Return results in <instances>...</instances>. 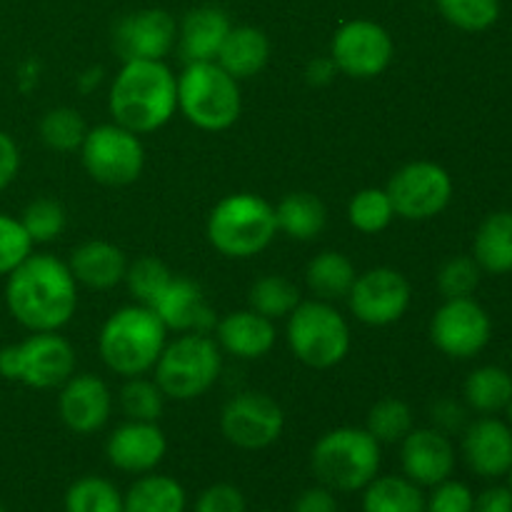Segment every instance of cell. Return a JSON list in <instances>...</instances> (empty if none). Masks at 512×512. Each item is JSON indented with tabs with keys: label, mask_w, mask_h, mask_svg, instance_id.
I'll return each instance as SVG.
<instances>
[{
	"label": "cell",
	"mask_w": 512,
	"mask_h": 512,
	"mask_svg": "<svg viewBox=\"0 0 512 512\" xmlns=\"http://www.w3.org/2000/svg\"><path fill=\"white\" fill-rule=\"evenodd\" d=\"M20 148L5 130H0V193L18 178Z\"/></svg>",
	"instance_id": "47"
},
{
	"label": "cell",
	"mask_w": 512,
	"mask_h": 512,
	"mask_svg": "<svg viewBox=\"0 0 512 512\" xmlns=\"http://www.w3.org/2000/svg\"><path fill=\"white\" fill-rule=\"evenodd\" d=\"M395 218L410 223H425L443 213L453 200V178L448 170L433 160H413L390 175L385 185Z\"/></svg>",
	"instance_id": "11"
},
{
	"label": "cell",
	"mask_w": 512,
	"mask_h": 512,
	"mask_svg": "<svg viewBox=\"0 0 512 512\" xmlns=\"http://www.w3.org/2000/svg\"><path fill=\"white\" fill-rule=\"evenodd\" d=\"M493 335V323L475 298H450L430 320V340L453 360H470L483 353Z\"/></svg>",
	"instance_id": "15"
},
{
	"label": "cell",
	"mask_w": 512,
	"mask_h": 512,
	"mask_svg": "<svg viewBox=\"0 0 512 512\" xmlns=\"http://www.w3.org/2000/svg\"><path fill=\"white\" fill-rule=\"evenodd\" d=\"M383 445L365 428H333L310 450L315 480L333 493H358L380 475Z\"/></svg>",
	"instance_id": "4"
},
{
	"label": "cell",
	"mask_w": 512,
	"mask_h": 512,
	"mask_svg": "<svg viewBox=\"0 0 512 512\" xmlns=\"http://www.w3.org/2000/svg\"><path fill=\"white\" fill-rule=\"evenodd\" d=\"M355 278H358V270L353 260L340 250H323L305 268V285L313 298L325 300V303L348 298Z\"/></svg>",
	"instance_id": "28"
},
{
	"label": "cell",
	"mask_w": 512,
	"mask_h": 512,
	"mask_svg": "<svg viewBox=\"0 0 512 512\" xmlns=\"http://www.w3.org/2000/svg\"><path fill=\"white\" fill-rule=\"evenodd\" d=\"M395 208L385 188H363L350 198L348 223L363 235H378L390 228Z\"/></svg>",
	"instance_id": "34"
},
{
	"label": "cell",
	"mask_w": 512,
	"mask_h": 512,
	"mask_svg": "<svg viewBox=\"0 0 512 512\" xmlns=\"http://www.w3.org/2000/svg\"><path fill=\"white\" fill-rule=\"evenodd\" d=\"M465 465L478 478L498 480L510 473L512 465V428L495 415H483L463 430Z\"/></svg>",
	"instance_id": "21"
},
{
	"label": "cell",
	"mask_w": 512,
	"mask_h": 512,
	"mask_svg": "<svg viewBox=\"0 0 512 512\" xmlns=\"http://www.w3.org/2000/svg\"><path fill=\"white\" fill-rule=\"evenodd\" d=\"M165 395L155 378L148 375H138V378H128L120 388L118 403L120 410L128 420H140V423H158L160 415L165 410Z\"/></svg>",
	"instance_id": "37"
},
{
	"label": "cell",
	"mask_w": 512,
	"mask_h": 512,
	"mask_svg": "<svg viewBox=\"0 0 512 512\" xmlns=\"http://www.w3.org/2000/svg\"><path fill=\"white\" fill-rule=\"evenodd\" d=\"M503 413H505V418H508V425H510V428H512V400H510L508 405H505V410H503Z\"/></svg>",
	"instance_id": "51"
},
{
	"label": "cell",
	"mask_w": 512,
	"mask_h": 512,
	"mask_svg": "<svg viewBox=\"0 0 512 512\" xmlns=\"http://www.w3.org/2000/svg\"><path fill=\"white\" fill-rule=\"evenodd\" d=\"M363 512H425V493L405 475H378L363 490Z\"/></svg>",
	"instance_id": "30"
},
{
	"label": "cell",
	"mask_w": 512,
	"mask_h": 512,
	"mask_svg": "<svg viewBox=\"0 0 512 512\" xmlns=\"http://www.w3.org/2000/svg\"><path fill=\"white\" fill-rule=\"evenodd\" d=\"M195 512H248L243 490L230 483H215L195 500Z\"/></svg>",
	"instance_id": "44"
},
{
	"label": "cell",
	"mask_w": 512,
	"mask_h": 512,
	"mask_svg": "<svg viewBox=\"0 0 512 512\" xmlns=\"http://www.w3.org/2000/svg\"><path fill=\"white\" fill-rule=\"evenodd\" d=\"M205 235H208V243L225 258H255L268 250L278 235L275 205L255 193L225 195L210 210Z\"/></svg>",
	"instance_id": "5"
},
{
	"label": "cell",
	"mask_w": 512,
	"mask_h": 512,
	"mask_svg": "<svg viewBox=\"0 0 512 512\" xmlns=\"http://www.w3.org/2000/svg\"><path fill=\"white\" fill-rule=\"evenodd\" d=\"M75 283L88 290H113L128 273V258L108 240H85L65 260Z\"/></svg>",
	"instance_id": "24"
},
{
	"label": "cell",
	"mask_w": 512,
	"mask_h": 512,
	"mask_svg": "<svg viewBox=\"0 0 512 512\" xmlns=\"http://www.w3.org/2000/svg\"><path fill=\"white\" fill-rule=\"evenodd\" d=\"M290 512H340V505L333 490L318 483L313 488L303 490L293 500V510Z\"/></svg>",
	"instance_id": "46"
},
{
	"label": "cell",
	"mask_w": 512,
	"mask_h": 512,
	"mask_svg": "<svg viewBox=\"0 0 512 512\" xmlns=\"http://www.w3.org/2000/svg\"><path fill=\"white\" fill-rule=\"evenodd\" d=\"M25 233L30 235L33 245H45L58 240L68 228V213L63 205L53 198H35L20 213Z\"/></svg>",
	"instance_id": "38"
},
{
	"label": "cell",
	"mask_w": 512,
	"mask_h": 512,
	"mask_svg": "<svg viewBox=\"0 0 512 512\" xmlns=\"http://www.w3.org/2000/svg\"><path fill=\"white\" fill-rule=\"evenodd\" d=\"M173 270L163 263L155 255H143V258L128 263V273H125L123 283L128 285L130 295H133L135 303L150 305L160 293H163L165 285L173 280Z\"/></svg>",
	"instance_id": "40"
},
{
	"label": "cell",
	"mask_w": 512,
	"mask_h": 512,
	"mask_svg": "<svg viewBox=\"0 0 512 512\" xmlns=\"http://www.w3.org/2000/svg\"><path fill=\"white\" fill-rule=\"evenodd\" d=\"M275 223H278V233H283L285 238L310 243L320 238L328 225V208L315 193L295 190L275 205Z\"/></svg>",
	"instance_id": "26"
},
{
	"label": "cell",
	"mask_w": 512,
	"mask_h": 512,
	"mask_svg": "<svg viewBox=\"0 0 512 512\" xmlns=\"http://www.w3.org/2000/svg\"><path fill=\"white\" fill-rule=\"evenodd\" d=\"M160 323L175 333H210L213 335L218 315L210 308L203 288L185 275H173L163 293L148 305Z\"/></svg>",
	"instance_id": "20"
},
{
	"label": "cell",
	"mask_w": 512,
	"mask_h": 512,
	"mask_svg": "<svg viewBox=\"0 0 512 512\" xmlns=\"http://www.w3.org/2000/svg\"><path fill=\"white\" fill-rule=\"evenodd\" d=\"M473 505V490L453 478L433 485L430 495H425V512H473Z\"/></svg>",
	"instance_id": "43"
},
{
	"label": "cell",
	"mask_w": 512,
	"mask_h": 512,
	"mask_svg": "<svg viewBox=\"0 0 512 512\" xmlns=\"http://www.w3.org/2000/svg\"><path fill=\"white\" fill-rule=\"evenodd\" d=\"M473 258L483 273H512V210L490 213L473 240Z\"/></svg>",
	"instance_id": "27"
},
{
	"label": "cell",
	"mask_w": 512,
	"mask_h": 512,
	"mask_svg": "<svg viewBox=\"0 0 512 512\" xmlns=\"http://www.w3.org/2000/svg\"><path fill=\"white\" fill-rule=\"evenodd\" d=\"M455 463L458 455L453 440L435 428H413L400 443L403 475L420 488H433L453 478Z\"/></svg>",
	"instance_id": "18"
},
{
	"label": "cell",
	"mask_w": 512,
	"mask_h": 512,
	"mask_svg": "<svg viewBox=\"0 0 512 512\" xmlns=\"http://www.w3.org/2000/svg\"><path fill=\"white\" fill-rule=\"evenodd\" d=\"M168 453V440L158 423L125 420L105 440V458L115 470L128 475L153 473Z\"/></svg>",
	"instance_id": "19"
},
{
	"label": "cell",
	"mask_w": 512,
	"mask_h": 512,
	"mask_svg": "<svg viewBox=\"0 0 512 512\" xmlns=\"http://www.w3.org/2000/svg\"><path fill=\"white\" fill-rule=\"evenodd\" d=\"M38 133L45 148L55 150V153H75L83 145L88 125H85L83 115L78 110L68 108V105H58V108H50L40 118Z\"/></svg>",
	"instance_id": "33"
},
{
	"label": "cell",
	"mask_w": 512,
	"mask_h": 512,
	"mask_svg": "<svg viewBox=\"0 0 512 512\" xmlns=\"http://www.w3.org/2000/svg\"><path fill=\"white\" fill-rule=\"evenodd\" d=\"M435 5L453 28L465 33H483L500 18V0H435Z\"/></svg>",
	"instance_id": "39"
},
{
	"label": "cell",
	"mask_w": 512,
	"mask_h": 512,
	"mask_svg": "<svg viewBox=\"0 0 512 512\" xmlns=\"http://www.w3.org/2000/svg\"><path fill=\"white\" fill-rule=\"evenodd\" d=\"M100 80H103V70L88 68L83 75H78V88L83 90V93H90L93 88H98Z\"/></svg>",
	"instance_id": "50"
},
{
	"label": "cell",
	"mask_w": 512,
	"mask_h": 512,
	"mask_svg": "<svg viewBox=\"0 0 512 512\" xmlns=\"http://www.w3.org/2000/svg\"><path fill=\"white\" fill-rule=\"evenodd\" d=\"M230 28L233 23L228 13L218 5H198L188 10L178 23V50L185 63H208L218 58Z\"/></svg>",
	"instance_id": "23"
},
{
	"label": "cell",
	"mask_w": 512,
	"mask_h": 512,
	"mask_svg": "<svg viewBox=\"0 0 512 512\" xmlns=\"http://www.w3.org/2000/svg\"><path fill=\"white\" fill-rule=\"evenodd\" d=\"M335 75H338V65L333 63L330 55H320L305 65V83L313 85V88H325V85L333 83Z\"/></svg>",
	"instance_id": "49"
},
{
	"label": "cell",
	"mask_w": 512,
	"mask_h": 512,
	"mask_svg": "<svg viewBox=\"0 0 512 512\" xmlns=\"http://www.w3.org/2000/svg\"><path fill=\"white\" fill-rule=\"evenodd\" d=\"M178 45V23L163 8L123 15L113 28V50L120 60H165Z\"/></svg>",
	"instance_id": "16"
},
{
	"label": "cell",
	"mask_w": 512,
	"mask_h": 512,
	"mask_svg": "<svg viewBox=\"0 0 512 512\" xmlns=\"http://www.w3.org/2000/svg\"><path fill=\"white\" fill-rule=\"evenodd\" d=\"M215 343L220 350L238 360H260L270 355L278 340L273 320L255 310H233V313L218 318L213 330Z\"/></svg>",
	"instance_id": "22"
},
{
	"label": "cell",
	"mask_w": 512,
	"mask_h": 512,
	"mask_svg": "<svg viewBox=\"0 0 512 512\" xmlns=\"http://www.w3.org/2000/svg\"><path fill=\"white\" fill-rule=\"evenodd\" d=\"M0 512H10L8 508H5V503H3V500H0Z\"/></svg>",
	"instance_id": "52"
},
{
	"label": "cell",
	"mask_w": 512,
	"mask_h": 512,
	"mask_svg": "<svg viewBox=\"0 0 512 512\" xmlns=\"http://www.w3.org/2000/svg\"><path fill=\"white\" fill-rule=\"evenodd\" d=\"M303 295H300V288L293 283L290 278L285 275H263V278L255 280L250 285V295H248V303L250 310L255 313L265 315L268 320H283L293 313L295 308L300 305Z\"/></svg>",
	"instance_id": "32"
},
{
	"label": "cell",
	"mask_w": 512,
	"mask_h": 512,
	"mask_svg": "<svg viewBox=\"0 0 512 512\" xmlns=\"http://www.w3.org/2000/svg\"><path fill=\"white\" fill-rule=\"evenodd\" d=\"M33 248V240L25 233L20 218L0 213V275L13 273L33 253Z\"/></svg>",
	"instance_id": "42"
},
{
	"label": "cell",
	"mask_w": 512,
	"mask_h": 512,
	"mask_svg": "<svg viewBox=\"0 0 512 512\" xmlns=\"http://www.w3.org/2000/svg\"><path fill=\"white\" fill-rule=\"evenodd\" d=\"M83 168L95 183L108 188H123L135 183L145 168V148L140 135L118 123H103L88 128L80 145Z\"/></svg>",
	"instance_id": "10"
},
{
	"label": "cell",
	"mask_w": 512,
	"mask_h": 512,
	"mask_svg": "<svg viewBox=\"0 0 512 512\" xmlns=\"http://www.w3.org/2000/svg\"><path fill=\"white\" fill-rule=\"evenodd\" d=\"M345 300L358 323L370 328H388L405 318L413 303V288L400 270L380 265L358 273Z\"/></svg>",
	"instance_id": "14"
},
{
	"label": "cell",
	"mask_w": 512,
	"mask_h": 512,
	"mask_svg": "<svg viewBox=\"0 0 512 512\" xmlns=\"http://www.w3.org/2000/svg\"><path fill=\"white\" fill-rule=\"evenodd\" d=\"M285 430V413L275 398L260 390H243L233 395L220 410V433L238 450H265L280 440Z\"/></svg>",
	"instance_id": "12"
},
{
	"label": "cell",
	"mask_w": 512,
	"mask_h": 512,
	"mask_svg": "<svg viewBox=\"0 0 512 512\" xmlns=\"http://www.w3.org/2000/svg\"><path fill=\"white\" fill-rule=\"evenodd\" d=\"M65 512H123V493L108 478L85 475L65 493Z\"/></svg>",
	"instance_id": "35"
},
{
	"label": "cell",
	"mask_w": 512,
	"mask_h": 512,
	"mask_svg": "<svg viewBox=\"0 0 512 512\" xmlns=\"http://www.w3.org/2000/svg\"><path fill=\"white\" fill-rule=\"evenodd\" d=\"M223 373V350L210 333H180L165 343L153 368L155 383L175 403L198 400L218 383Z\"/></svg>",
	"instance_id": "7"
},
{
	"label": "cell",
	"mask_w": 512,
	"mask_h": 512,
	"mask_svg": "<svg viewBox=\"0 0 512 512\" xmlns=\"http://www.w3.org/2000/svg\"><path fill=\"white\" fill-rule=\"evenodd\" d=\"M108 110L135 135L155 133L178 113V75L165 60H125L110 83Z\"/></svg>",
	"instance_id": "2"
},
{
	"label": "cell",
	"mask_w": 512,
	"mask_h": 512,
	"mask_svg": "<svg viewBox=\"0 0 512 512\" xmlns=\"http://www.w3.org/2000/svg\"><path fill=\"white\" fill-rule=\"evenodd\" d=\"M58 415L75 435L103 430L113 415V393L108 383L93 373H73L58 388Z\"/></svg>",
	"instance_id": "17"
},
{
	"label": "cell",
	"mask_w": 512,
	"mask_h": 512,
	"mask_svg": "<svg viewBox=\"0 0 512 512\" xmlns=\"http://www.w3.org/2000/svg\"><path fill=\"white\" fill-rule=\"evenodd\" d=\"M463 398L470 410L480 415L503 413L512 400V373L498 365L475 368L463 383Z\"/></svg>",
	"instance_id": "31"
},
{
	"label": "cell",
	"mask_w": 512,
	"mask_h": 512,
	"mask_svg": "<svg viewBox=\"0 0 512 512\" xmlns=\"http://www.w3.org/2000/svg\"><path fill=\"white\" fill-rule=\"evenodd\" d=\"M330 58L338 65V73L353 80H373L393 63V35L375 20H348L330 40Z\"/></svg>",
	"instance_id": "13"
},
{
	"label": "cell",
	"mask_w": 512,
	"mask_h": 512,
	"mask_svg": "<svg viewBox=\"0 0 512 512\" xmlns=\"http://www.w3.org/2000/svg\"><path fill=\"white\" fill-rule=\"evenodd\" d=\"M75 350L68 338L53 333H30L20 343L0 348V378L35 390H55L75 373Z\"/></svg>",
	"instance_id": "9"
},
{
	"label": "cell",
	"mask_w": 512,
	"mask_h": 512,
	"mask_svg": "<svg viewBox=\"0 0 512 512\" xmlns=\"http://www.w3.org/2000/svg\"><path fill=\"white\" fill-rule=\"evenodd\" d=\"M168 343V328L148 305H125L108 315L98 335L100 360L123 380L153 373Z\"/></svg>",
	"instance_id": "3"
},
{
	"label": "cell",
	"mask_w": 512,
	"mask_h": 512,
	"mask_svg": "<svg viewBox=\"0 0 512 512\" xmlns=\"http://www.w3.org/2000/svg\"><path fill=\"white\" fill-rule=\"evenodd\" d=\"M473 512H512V490L505 485H493L475 495Z\"/></svg>",
	"instance_id": "48"
},
{
	"label": "cell",
	"mask_w": 512,
	"mask_h": 512,
	"mask_svg": "<svg viewBox=\"0 0 512 512\" xmlns=\"http://www.w3.org/2000/svg\"><path fill=\"white\" fill-rule=\"evenodd\" d=\"M188 493L175 478L145 473L123 495V512H185Z\"/></svg>",
	"instance_id": "29"
},
{
	"label": "cell",
	"mask_w": 512,
	"mask_h": 512,
	"mask_svg": "<svg viewBox=\"0 0 512 512\" xmlns=\"http://www.w3.org/2000/svg\"><path fill=\"white\" fill-rule=\"evenodd\" d=\"M415 428L413 410L400 398H383L368 410L365 430L378 440L380 445L403 443L405 435Z\"/></svg>",
	"instance_id": "36"
},
{
	"label": "cell",
	"mask_w": 512,
	"mask_h": 512,
	"mask_svg": "<svg viewBox=\"0 0 512 512\" xmlns=\"http://www.w3.org/2000/svg\"><path fill=\"white\" fill-rule=\"evenodd\" d=\"M270 60V40L255 25H233L215 63L235 80H250L265 70Z\"/></svg>",
	"instance_id": "25"
},
{
	"label": "cell",
	"mask_w": 512,
	"mask_h": 512,
	"mask_svg": "<svg viewBox=\"0 0 512 512\" xmlns=\"http://www.w3.org/2000/svg\"><path fill=\"white\" fill-rule=\"evenodd\" d=\"M430 418H433V428L440 430V433H463L465 425H468V410H465L458 400L440 398L435 400L433 408H430Z\"/></svg>",
	"instance_id": "45"
},
{
	"label": "cell",
	"mask_w": 512,
	"mask_h": 512,
	"mask_svg": "<svg viewBox=\"0 0 512 512\" xmlns=\"http://www.w3.org/2000/svg\"><path fill=\"white\" fill-rule=\"evenodd\" d=\"M5 305L30 333L63 330L78 310V283L68 263L50 253H30L5 275Z\"/></svg>",
	"instance_id": "1"
},
{
	"label": "cell",
	"mask_w": 512,
	"mask_h": 512,
	"mask_svg": "<svg viewBox=\"0 0 512 512\" xmlns=\"http://www.w3.org/2000/svg\"><path fill=\"white\" fill-rule=\"evenodd\" d=\"M178 110L190 125L205 133H223L243 113L240 80L225 73L215 60L185 63L178 75Z\"/></svg>",
	"instance_id": "6"
},
{
	"label": "cell",
	"mask_w": 512,
	"mask_h": 512,
	"mask_svg": "<svg viewBox=\"0 0 512 512\" xmlns=\"http://www.w3.org/2000/svg\"><path fill=\"white\" fill-rule=\"evenodd\" d=\"M508 475H510V490H512V465H510V473Z\"/></svg>",
	"instance_id": "53"
},
{
	"label": "cell",
	"mask_w": 512,
	"mask_h": 512,
	"mask_svg": "<svg viewBox=\"0 0 512 512\" xmlns=\"http://www.w3.org/2000/svg\"><path fill=\"white\" fill-rule=\"evenodd\" d=\"M285 320V340L298 363L313 370H330L348 358L353 335L348 320L333 303L300 300Z\"/></svg>",
	"instance_id": "8"
},
{
	"label": "cell",
	"mask_w": 512,
	"mask_h": 512,
	"mask_svg": "<svg viewBox=\"0 0 512 512\" xmlns=\"http://www.w3.org/2000/svg\"><path fill=\"white\" fill-rule=\"evenodd\" d=\"M263 512H275V510H263Z\"/></svg>",
	"instance_id": "54"
},
{
	"label": "cell",
	"mask_w": 512,
	"mask_h": 512,
	"mask_svg": "<svg viewBox=\"0 0 512 512\" xmlns=\"http://www.w3.org/2000/svg\"><path fill=\"white\" fill-rule=\"evenodd\" d=\"M480 278H483V270L475 263L473 255H455L445 260L443 268L438 270V290L445 300L473 298Z\"/></svg>",
	"instance_id": "41"
}]
</instances>
